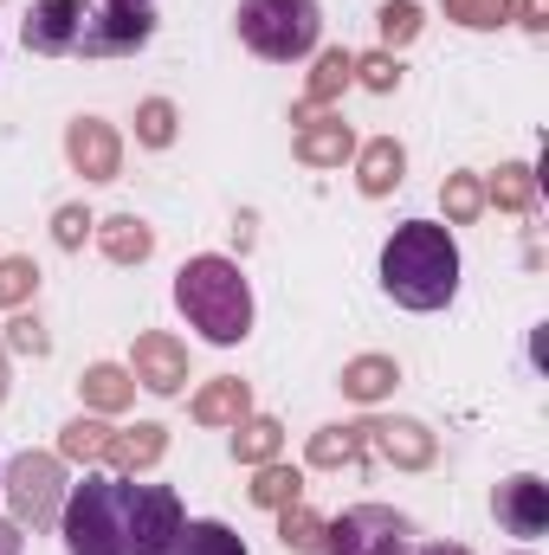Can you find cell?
<instances>
[{"label": "cell", "instance_id": "obj_25", "mask_svg": "<svg viewBox=\"0 0 549 555\" xmlns=\"http://www.w3.org/2000/svg\"><path fill=\"white\" fill-rule=\"evenodd\" d=\"M278 446H284V426L266 414H246L240 433H233V459L240 465H266V459H278Z\"/></svg>", "mask_w": 549, "mask_h": 555}, {"label": "cell", "instance_id": "obj_16", "mask_svg": "<svg viewBox=\"0 0 549 555\" xmlns=\"http://www.w3.org/2000/svg\"><path fill=\"white\" fill-rule=\"evenodd\" d=\"M246 414H253V388H246L240 375H214V382L194 395V420H201V426H240Z\"/></svg>", "mask_w": 549, "mask_h": 555}, {"label": "cell", "instance_id": "obj_11", "mask_svg": "<svg viewBox=\"0 0 549 555\" xmlns=\"http://www.w3.org/2000/svg\"><path fill=\"white\" fill-rule=\"evenodd\" d=\"M362 446L369 452H382L388 465H401V472H426L433 465V433L420 426V420H362Z\"/></svg>", "mask_w": 549, "mask_h": 555}, {"label": "cell", "instance_id": "obj_8", "mask_svg": "<svg viewBox=\"0 0 549 555\" xmlns=\"http://www.w3.org/2000/svg\"><path fill=\"white\" fill-rule=\"evenodd\" d=\"M78 33H85V0H33V13H26V52L65 59V52H78Z\"/></svg>", "mask_w": 549, "mask_h": 555}, {"label": "cell", "instance_id": "obj_42", "mask_svg": "<svg viewBox=\"0 0 549 555\" xmlns=\"http://www.w3.org/2000/svg\"><path fill=\"white\" fill-rule=\"evenodd\" d=\"M0 472H7V465H0Z\"/></svg>", "mask_w": 549, "mask_h": 555}, {"label": "cell", "instance_id": "obj_27", "mask_svg": "<svg viewBox=\"0 0 549 555\" xmlns=\"http://www.w3.org/2000/svg\"><path fill=\"white\" fill-rule=\"evenodd\" d=\"M175 555H246V543L227 530V524H181V543H175Z\"/></svg>", "mask_w": 549, "mask_h": 555}, {"label": "cell", "instance_id": "obj_40", "mask_svg": "<svg viewBox=\"0 0 549 555\" xmlns=\"http://www.w3.org/2000/svg\"><path fill=\"white\" fill-rule=\"evenodd\" d=\"M0 401H7V349H0Z\"/></svg>", "mask_w": 549, "mask_h": 555}, {"label": "cell", "instance_id": "obj_1", "mask_svg": "<svg viewBox=\"0 0 549 555\" xmlns=\"http://www.w3.org/2000/svg\"><path fill=\"white\" fill-rule=\"evenodd\" d=\"M382 291L401 310H439L459 291V246L439 220H408L382 246Z\"/></svg>", "mask_w": 549, "mask_h": 555}, {"label": "cell", "instance_id": "obj_9", "mask_svg": "<svg viewBox=\"0 0 549 555\" xmlns=\"http://www.w3.org/2000/svg\"><path fill=\"white\" fill-rule=\"evenodd\" d=\"M65 155H72V168L85 181H117L124 175V142H117V130L104 117H78L65 130Z\"/></svg>", "mask_w": 549, "mask_h": 555}, {"label": "cell", "instance_id": "obj_3", "mask_svg": "<svg viewBox=\"0 0 549 555\" xmlns=\"http://www.w3.org/2000/svg\"><path fill=\"white\" fill-rule=\"evenodd\" d=\"M137 504L142 485L130 478H85L59 524H65V550L72 555H137Z\"/></svg>", "mask_w": 549, "mask_h": 555}, {"label": "cell", "instance_id": "obj_5", "mask_svg": "<svg viewBox=\"0 0 549 555\" xmlns=\"http://www.w3.org/2000/svg\"><path fill=\"white\" fill-rule=\"evenodd\" d=\"M0 491L13 498V524H33V530L59 524V511H65V472L52 452H20L0 472Z\"/></svg>", "mask_w": 549, "mask_h": 555}, {"label": "cell", "instance_id": "obj_6", "mask_svg": "<svg viewBox=\"0 0 549 555\" xmlns=\"http://www.w3.org/2000/svg\"><path fill=\"white\" fill-rule=\"evenodd\" d=\"M323 555H408V517L388 504H356L323 524Z\"/></svg>", "mask_w": 549, "mask_h": 555}, {"label": "cell", "instance_id": "obj_14", "mask_svg": "<svg viewBox=\"0 0 549 555\" xmlns=\"http://www.w3.org/2000/svg\"><path fill=\"white\" fill-rule=\"evenodd\" d=\"M401 168H408V149L395 137H375L356 149V188L369 194V201H382V194H395L401 188Z\"/></svg>", "mask_w": 549, "mask_h": 555}, {"label": "cell", "instance_id": "obj_34", "mask_svg": "<svg viewBox=\"0 0 549 555\" xmlns=\"http://www.w3.org/2000/svg\"><path fill=\"white\" fill-rule=\"evenodd\" d=\"M33 291H39V266L33 259H0V310L26 304Z\"/></svg>", "mask_w": 549, "mask_h": 555}, {"label": "cell", "instance_id": "obj_32", "mask_svg": "<svg viewBox=\"0 0 549 555\" xmlns=\"http://www.w3.org/2000/svg\"><path fill=\"white\" fill-rule=\"evenodd\" d=\"M349 78H356V85H369V91H382V98H388V91H395V85H401V65H395V52H362V59H356V65H349Z\"/></svg>", "mask_w": 549, "mask_h": 555}, {"label": "cell", "instance_id": "obj_30", "mask_svg": "<svg viewBox=\"0 0 549 555\" xmlns=\"http://www.w3.org/2000/svg\"><path fill=\"white\" fill-rule=\"evenodd\" d=\"M446 20H459L472 33H491V26L511 20V0H446Z\"/></svg>", "mask_w": 549, "mask_h": 555}, {"label": "cell", "instance_id": "obj_22", "mask_svg": "<svg viewBox=\"0 0 549 555\" xmlns=\"http://www.w3.org/2000/svg\"><path fill=\"white\" fill-rule=\"evenodd\" d=\"M356 459H369L362 426H323V433H310V465L317 472H336V465H356Z\"/></svg>", "mask_w": 549, "mask_h": 555}, {"label": "cell", "instance_id": "obj_18", "mask_svg": "<svg viewBox=\"0 0 549 555\" xmlns=\"http://www.w3.org/2000/svg\"><path fill=\"white\" fill-rule=\"evenodd\" d=\"M168 452V426H155V420H137V426H124V433H111V465L117 472H149L155 459Z\"/></svg>", "mask_w": 549, "mask_h": 555}, {"label": "cell", "instance_id": "obj_37", "mask_svg": "<svg viewBox=\"0 0 549 555\" xmlns=\"http://www.w3.org/2000/svg\"><path fill=\"white\" fill-rule=\"evenodd\" d=\"M511 20H518V26H531V33H549V0H518V7H511Z\"/></svg>", "mask_w": 549, "mask_h": 555}, {"label": "cell", "instance_id": "obj_41", "mask_svg": "<svg viewBox=\"0 0 549 555\" xmlns=\"http://www.w3.org/2000/svg\"><path fill=\"white\" fill-rule=\"evenodd\" d=\"M104 7H149V0H104Z\"/></svg>", "mask_w": 549, "mask_h": 555}, {"label": "cell", "instance_id": "obj_13", "mask_svg": "<svg viewBox=\"0 0 549 555\" xmlns=\"http://www.w3.org/2000/svg\"><path fill=\"white\" fill-rule=\"evenodd\" d=\"M181 543V498L168 485H142L137 504V555H175Z\"/></svg>", "mask_w": 549, "mask_h": 555}, {"label": "cell", "instance_id": "obj_26", "mask_svg": "<svg viewBox=\"0 0 549 555\" xmlns=\"http://www.w3.org/2000/svg\"><path fill=\"white\" fill-rule=\"evenodd\" d=\"M278 543H284L291 555H323V517L304 511V498L284 504V511H278Z\"/></svg>", "mask_w": 549, "mask_h": 555}, {"label": "cell", "instance_id": "obj_4", "mask_svg": "<svg viewBox=\"0 0 549 555\" xmlns=\"http://www.w3.org/2000/svg\"><path fill=\"white\" fill-rule=\"evenodd\" d=\"M317 33H323L317 0H240V39L259 59L291 65V59L317 52Z\"/></svg>", "mask_w": 549, "mask_h": 555}, {"label": "cell", "instance_id": "obj_19", "mask_svg": "<svg viewBox=\"0 0 549 555\" xmlns=\"http://www.w3.org/2000/svg\"><path fill=\"white\" fill-rule=\"evenodd\" d=\"M395 382H401L395 356H356V362H343V395H349V401H362V408L388 401V395H395Z\"/></svg>", "mask_w": 549, "mask_h": 555}, {"label": "cell", "instance_id": "obj_38", "mask_svg": "<svg viewBox=\"0 0 549 555\" xmlns=\"http://www.w3.org/2000/svg\"><path fill=\"white\" fill-rule=\"evenodd\" d=\"M20 543H26V537H20V524H13V517H0V555H20Z\"/></svg>", "mask_w": 549, "mask_h": 555}, {"label": "cell", "instance_id": "obj_20", "mask_svg": "<svg viewBox=\"0 0 549 555\" xmlns=\"http://www.w3.org/2000/svg\"><path fill=\"white\" fill-rule=\"evenodd\" d=\"M85 401L98 408V414H124L130 401H137V375L130 369H117V362H98V369H85Z\"/></svg>", "mask_w": 549, "mask_h": 555}, {"label": "cell", "instance_id": "obj_23", "mask_svg": "<svg viewBox=\"0 0 549 555\" xmlns=\"http://www.w3.org/2000/svg\"><path fill=\"white\" fill-rule=\"evenodd\" d=\"M253 504L259 511H284V504H297L304 498V472H291V465H278V459H266L259 472H253Z\"/></svg>", "mask_w": 549, "mask_h": 555}, {"label": "cell", "instance_id": "obj_36", "mask_svg": "<svg viewBox=\"0 0 549 555\" xmlns=\"http://www.w3.org/2000/svg\"><path fill=\"white\" fill-rule=\"evenodd\" d=\"M7 349H20V356H46V349H52V336H46V323H39V317H13V323H7Z\"/></svg>", "mask_w": 549, "mask_h": 555}, {"label": "cell", "instance_id": "obj_35", "mask_svg": "<svg viewBox=\"0 0 549 555\" xmlns=\"http://www.w3.org/2000/svg\"><path fill=\"white\" fill-rule=\"evenodd\" d=\"M91 227H98V220H91V214H85V207H59V214H52V240H59V246H65V253H78V246H85V233H91Z\"/></svg>", "mask_w": 549, "mask_h": 555}, {"label": "cell", "instance_id": "obj_10", "mask_svg": "<svg viewBox=\"0 0 549 555\" xmlns=\"http://www.w3.org/2000/svg\"><path fill=\"white\" fill-rule=\"evenodd\" d=\"M130 375H137V388H149V395H181V382H188V349H181L168 330H142L137 356H130Z\"/></svg>", "mask_w": 549, "mask_h": 555}, {"label": "cell", "instance_id": "obj_15", "mask_svg": "<svg viewBox=\"0 0 549 555\" xmlns=\"http://www.w3.org/2000/svg\"><path fill=\"white\" fill-rule=\"evenodd\" d=\"M291 149H297V162H304V168H343V162L356 155V137H349V124H343V117H317V124H304V130H297Z\"/></svg>", "mask_w": 549, "mask_h": 555}, {"label": "cell", "instance_id": "obj_7", "mask_svg": "<svg viewBox=\"0 0 549 555\" xmlns=\"http://www.w3.org/2000/svg\"><path fill=\"white\" fill-rule=\"evenodd\" d=\"M155 33V13L149 7H104V13H85V33H78V52L85 59H130L149 46Z\"/></svg>", "mask_w": 549, "mask_h": 555}, {"label": "cell", "instance_id": "obj_28", "mask_svg": "<svg viewBox=\"0 0 549 555\" xmlns=\"http://www.w3.org/2000/svg\"><path fill=\"white\" fill-rule=\"evenodd\" d=\"M439 201H446V220H452V227H472V220L485 214V181H478V175H446Z\"/></svg>", "mask_w": 549, "mask_h": 555}, {"label": "cell", "instance_id": "obj_33", "mask_svg": "<svg viewBox=\"0 0 549 555\" xmlns=\"http://www.w3.org/2000/svg\"><path fill=\"white\" fill-rule=\"evenodd\" d=\"M375 26H382V46L395 52V46H408L413 33H420V7H413V0H388V7L375 13Z\"/></svg>", "mask_w": 549, "mask_h": 555}, {"label": "cell", "instance_id": "obj_29", "mask_svg": "<svg viewBox=\"0 0 549 555\" xmlns=\"http://www.w3.org/2000/svg\"><path fill=\"white\" fill-rule=\"evenodd\" d=\"M111 433H117V426H104V420H72V426L59 433V452L78 459V465H91V459L111 452Z\"/></svg>", "mask_w": 549, "mask_h": 555}, {"label": "cell", "instance_id": "obj_2", "mask_svg": "<svg viewBox=\"0 0 549 555\" xmlns=\"http://www.w3.org/2000/svg\"><path fill=\"white\" fill-rule=\"evenodd\" d=\"M175 304H181V317H188L207 343H220V349L246 343V330H253V291H246L240 266L220 259V253L181 266V278H175Z\"/></svg>", "mask_w": 549, "mask_h": 555}, {"label": "cell", "instance_id": "obj_39", "mask_svg": "<svg viewBox=\"0 0 549 555\" xmlns=\"http://www.w3.org/2000/svg\"><path fill=\"white\" fill-rule=\"evenodd\" d=\"M420 555H472V550H459V543H433V550H420Z\"/></svg>", "mask_w": 549, "mask_h": 555}, {"label": "cell", "instance_id": "obj_12", "mask_svg": "<svg viewBox=\"0 0 549 555\" xmlns=\"http://www.w3.org/2000/svg\"><path fill=\"white\" fill-rule=\"evenodd\" d=\"M491 511H498V524H505L511 537L537 543V537L549 530V485H544V478H531V472H524V478L498 485V504H491Z\"/></svg>", "mask_w": 549, "mask_h": 555}, {"label": "cell", "instance_id": "obj_24", "mask_svg": "<svg viewBox=\"0 0 549 555\" xmlns=\"http://www.w3.org/2000/svg\"><path fill=\"white\" fill-rule=\"evenodd\" d=\"M349 65H356V59H349L343 46L317 52V65H310V85H304V104H317V111H323V104H336V98H343V85H349Z\"/></svg>", "mask_w": 549, "mask_h": 555}, {"label": "cell", "instance_id": "obj_17", "mask_svg": "<svg viewBox=\"0 0 549 555\" xmlns=\"http://www.w3.org/2000/svg\"><path fill=\"white\" fill-rule=\"evenodd\" d=\"M98 246H104V259H117V266H142V259L155 253V227L137 220V214H111V220H98Z\"/></svg>", "mask_w": 549, "mask_h": 555}, {"label": "cell", "instance_id": "obj_21", "mask_svg": "<svg viewBox=\"0 0 549 555\" xmlns=\"http://www.w3.org/2000/svg\"><path fill=\"white\" fill-rule=\"evenodd\" d=\"M531 201H537V175H531V162H505V168L485 181V207L531 214Z\"/></svg>", "mask_w": 549, "mask_h": 555}, {"label": "cell", "instance_id": "obj_31", "mask_svg": "<svg viewBox=\"0 0 549 555\" xmlns=\"http://www.w3.org/2000/svg\"><path fill=\"white\" fill-rule=\"evenodd\" d=\"M137 142H149V149H168L175 142V104L168 98H149L137 111Z\"/></svg>", "mask_w": 549, "mask_h": 555}]
</instances>
